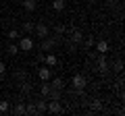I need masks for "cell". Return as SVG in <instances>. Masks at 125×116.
I'll return each mask as SVG.
<instances>
[{
	"mask_svg": "<svg viewBox=\"0 0 125 116\" xmlns=\"http://www.w3.org/2000/svg\"><path fill=\"white\" fill-rule=\"evenodd\" d=\"M36 112H38V114H44V112H46V99H42V102L36 104Z\"/></svg>",
	"mask_w": 125,
	"mask_h": 116,
	"instance_id": "cell-16",
	"label": "cell"
},
{
	"mask_svg": "<svg viewBox=\"0 0 125 116\" xmlns=\"http://www.w3.org/2000/svg\"><path fill=\"white\" fill-rule=\"evenodd\" d=\"M81 40H83V33H81L79 29H73L71 31V44H79Z\"/></svg>",
	"mask_w": 125,
	"mask_h": 116,
	"instance_id": "cell-12",
	"label": "cell"
},
{
	"mask_svg": "<svg viewBox=\"0 0 125 116\" xmlns=\"http://www.w3.org/2000/svg\"><path fill=\"white\" fill-rule=\"evenodd\" d=\"M23 8H25L27 13H33V10L38 8V0H23Z\"/></svg>",
	"mask_w": 125,
	"mask_h": 116,
	"instance_id": "cell-11",
	"label": "cell"
},
{
	"mask_svg": "<svg viewBox=\"0 0 125 116\" xmlns=\"http://www.w3.org/2000/svg\"><path fill=\"white\" fill-rule=\"evenodd\" d=\"M52 8L54 10H62L65 8V0H52Z\"/></svg>",
	"mask_w": 125,
	"mask_h": 116,
	"instance_id": "cell-20",
	"label": "cell"
},
{
	"mask_svg": "<svg viewBox=\"0 0 125 116\" xmlns=\"http://www.w3.org/2000/svg\"><path fill=\"white\" fill-rule=\"evenodd\" d=\"M54 31H56V35H62V33H67V27H62V25H56V27H54Z\"/></svg>",
	"mask_w": 125,
	"mask_h": 116,
	"instance_id": "cell-25",
	"label": "cell"
},
{
	"mask_svg": "<svg viewBox=\"0 0 125 116\" xmlns=\"http://www.w3.org/2000/svg\"><path fill=\"white\" fill-rule=\"evenodd\" d=\"M48 83H50L52 89H62V87H65V79H62V77H54V79H50Z\"/></svg>",
	"mask_w": 125,
	"mask_h": 116,
	"instance_id": "cell-10",
	"label": "cell"
},
{
	"mask_svg": "<svg viewBox=\"0 0 125 116\" xmlns=\"http://www.w3.org/2000/svg\"><path fill=\"white\" fill-rule=\"evenodd\" d=\"M94 46H96V52H98V54H106V52H108V48H111V46H108V41H106V40L94 41Z\"/></svg>",
	"mask_w": 125,
	"mask_h": 116,
	"instance_id": "cell-9",
	"label": "cell"
},
{
	"mask_svg": "<svg viewBox=\"0 0 125 116\" xmlns=\"http://www.w3.org/2000/svg\"><path fill=\"white\" fill-rule=\"evenodd\" d=\"M6 52H9L10 56H15V54H19V46L17 44H10L9 48H6Z\"/></svg>",
	"mask_w": 125,
	"mask_h": 116,
	"instance_id": "cell-21",
	"label": "cell"
},
{
	"mask_svg": "<svg viewBox=\"0 0 125 116\" xmlns=\"http://www.w3.org/2000/svg\"><path fill=\"white\" fill-rule=\"evenodd\" d=\"M50 89H52V87H50V83L48 81H44V83H42V95H44V98H48V93H50Z\"/></svg>",
	"mask_w": 125,
	"mask_h": 116,
	"instance_id": "cell-15",
	"label": "cell"
},
{
	"mask_svg": "<svg viewBox=\"0 0 125 116\" xmlns=\"http://www.w3.org/2000/svg\"><path fill=\"white\" fill-rule=\"evenodd\" d=\"M4 71H6V64H4V62H2V60H0V77L4 75Z\"/></svg>",
	"mask_w": 125,
	"mask_h": 116,
	"instance_id": "cell-26",
	"label": "cell"
},
{
	"mask_svg": "<svg viewBox=\"0 0 125 116\" xmlns=\"http://www.w3.org/2000/svg\"><path fill=\"white\" fill-rule=\"evenodd\" d=\"M9 37H10V40H19V37H21L19 29H10V31H9Z\"/></svg>",
	"mask_w": 125,
	"mask_h": 116,
	"instance_id": "cell-23",
	"label": "cell"
},
{
	"mask_svg": "<svg viewBox=\"0 0 125 116\" xmlns=\"http://www.w3.org/2000/svg\"><path fill=\"white\" fill-rule=\"evenodd\" d=\"M96 66H98L96 71L102 73V75L108 71V62H106V58H104V54H100V56H98V62H96Z\"/></svg>",
	"mask_w": 125,
	"mask_h": 116,
	"instance_id": "cell-8",
	"label": "cell"
},
{
	"mask_svg": "<svg viewBox=\"0 0 125 116\" xmlns=\"http://www.w3.org/2000/svg\"><path fill=\"white\" fill-rule=\"evenodd\" d=\"M17 46H19V52H31L36 44H33V40H31L29 35H21V37H19V44H17Z\"/></svg>",
	"mask_w": 125,
	"mask_h": 116,
	"instance_id": "cell-1",
	"label": "cell"
},
{
	"mask_svg": "<svg viewBox=\"0 0 125 116\" xmlns=\"http://www.w3.org/2000/svg\"><path fill=\"white\" fill-rule=\"evenodd\" d=\"M38 77H40L42 81H50V79H52V68L44 64L42 68H38Z\"/></svg>",
	"mask_w": 125,
	"mask_h": 116,
	"instance_id": "cell-7",
	"label": "cell"
},
{
	"mask_svg": "<svg viewBox=\"0 0 125 116\" xmlns=\"http://www.w3.org/2000/svg\"><path fill=\"white\" fill-rule=\"evenodd\" d=\"M92 110L94 112H100V110H102V102H100V99H94V102H92Z\"/></svg>",
	"mask_w": 125,
	"mask_h": 116,
	"instance_id": "cell-22",
	"label": "cell"
},
{
	"mask_svg": "<svg viewBox=\"0 0 125 116\" xmlns=\"http://www.w3.org/2000/svg\"><path fill=\"white\" fill-rule=\"evenodd\" d=\"M94 41H96V40H94L92 35H88V37H83V44H85V48H92V46H94Z\"/></svg>",
	"mask_w": 125,
	"mask_h": 116,
	"instance_id": "cell-24",
	"label": "cell"
},
{
	"mask_svg": "<svg viewBox=\"0 0 125 116\" xmlns=\"http://www.w3.org/2000/svg\"><path fill=\"white\" fill-rule=\"evenodd\" d=\"M13 114H17V116H23V114H25V104H17V106L13 108Z\"/></svg>",
	"mask_w": 125,
	"mask_h": 116,
	"instance_id": "cell-14",
	"label": "cell"
},
{
	"mask_svg": "<svg viewBox=\"0 0 125 116\" xmlns=\"http://www.w3.org/2000/svg\"><path fill=\"white\" fill-rule=\"evenodd\" d=\"M21 93L23 95L31 93V83H29V81H23V83H21Z\"/></svg>",
	"mask_w": 125,
	"mask_h": 116,
	"instance_id": "cell-13",
	"label": "cell"
},
{
	"mask_svg": "<svg viewBox=\"0 0 125 116\" xmlns=\"http://www.w3.org/2000/svg\"><path fill=\"white\" fill-rule=\"evenodd\" d=\"M54 46H56V40L54 37H50V35H46V37H42V52H52L54 50Z\"/></svg>",
	"mask_w": 125,
	"mask_h": 116,
	"instance_id": "cell-3",
	"label": "cell"
},
{
	"mask_svg": "<svg viewBox=\"0 0 125 116\" xmlns=\"http://www.w3.org/2000/svg\"><path fill=\"white\" fill-rule=\"evenodd\" d=\"M71 85L75 87L77 91H83V89H85V85H88V79H85L83 75H79V73H77V75H73V81H71Z\"/></svg>",
	"mask_w": 125,
	"mask_h": 116,
	"instance_id": "cell-2",
	"label": "cell"
},
{
	"mask_svg": "<svg viewBox=\"0 0 125 116\" xmlns=\"http://www.w3.org/2000/svg\"><path fill=\"white\" fill-rule=\"evenodd\" d=\"M25 114H38V112H36V102H29L25 106Z\"/></svg>",
	"mask_w": 125,
	"mask_h": 116,
	"instance_id": "cell-19",
	"label": "cell"
},
{
	"mask_svg": "<svg viewBox=\"0 0 125 116\" xmlns=\"http://www.w3.org/2000/svg\"><path fill=\"white\" fill-rule=\"evenodd\" d=\"M42 62H44L46 66L54 68V66L58 64V58H56V54H52V52H46V54H44V58H42Z\"/></svg>",
	"mask_w": 125,
	"mask_h": 116,
	"instance_id": "cell-4",
	"label": "cell"
},
{
	"mask_svg": "<svg viewBox=\"0 0 125 116\" xmlns=\"http://www.w3.org/2000/svg\"><path fill=\"white\" fill-rule=\"evenodd\" d=\"M46 112H50V114H58V112H62V106L58 99H50L48 104H46Z\"/></svg>",
	"mask_w": 125,
	"mask_h": 116,
	"instance_id": "cell-5",
	"label": "cell"
},
{
	"mask_svg": "<svg viewBox=\"0 0 125 116\" xmlns=\"http://www.w3.org/2000/svg\"><path fill=\"white\" fill-rule=\"evenodd\" d=\"M9 110H10V104L6 102V99H2V102H0V114H6Z\"/></svg>",
	"mask_w": 125,
	"mask_h": 116,
	"instance_id": "cell-18",
	"label": "cell"
},
{
	"mask_svg": "<svg viewBox=\"0 0 125 116\" xmlns=\"http://www.w3.org/2000/svg\"><path fill=\"white\" fill-rule=\"evenodd\" d=\"M33 31H36L38 37H46V35H50V29H48V25H46V23H38V25H33Z\"/></svg>",
	"mask_w": 125,
	"mask_h": 116,
	"instance_id": "cell-6",
	"label": "cell"
},
{
	"mask_svg": "<svg viewBox=\"0 0 125 116\" xmlns=\"http://www.w3.org/2000/svg\"><path fill=\"white\" fill-rule=\"evenodd\" d=\"M21 31H23V33H33V23H29V21H27V23H23Z\"/></svg>",
	"mask_w": 125,
	"mask_h": 116,
	"instance_id": "cell-17",
	"label": "cell"
}]
</instances>
